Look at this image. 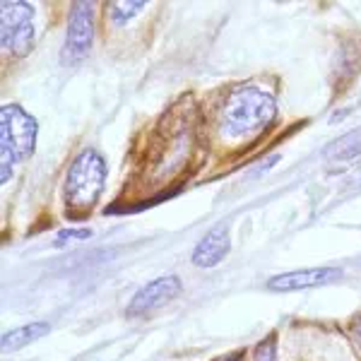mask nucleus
Wrapping results in <instances>:
<instances>
[{"label": "nucleus", "mask_w": 361, "mask_h": 361, "mask_svg": "<svg viewBox=\"0 0 361 361\" xmlns=\"http://www.w3.org/2000/svg\"><path fill=\"white\" fill-rule=\"evenodd\" d=\"M277 102L255 87H243L226 99L222 109V133L226 137H255L275 123Z\"/></svg>", "instance_id": "f257e3e1"}, {"label": "nucleus", "mask_w": 361, "mask_h": 361, "mask_svg": "<svg viewBox=\"0 0 361 361\" xmlns=\"http://www.w3.org/2000/svg\"><path fill=\"white\" fill-rule=\"evenodd\" d=\"M106 180V161L97 149H85L75 157L66 176V205L73 217H82L97 205Z\"/></svg>", "instance_id": "f03ea898"}, {"label": "nucleus", "mask_w": 361, "mask_h": 361, "mask_svg": "<svg viewBox=\"0 0 361 361\" xmlns=\"http://www.w3.org/2000/svg\"><path fill=\"white\" fill-rule=\"evenodd\" d=\"M37 121L17 104L0 109V180L8 183L15 164L34 152Z\"/></svg>", "instance_id": "7ed1b4c3"}, {"label": "nucleus", "mask_w": 361, "mask_h": 361, "mask_svg": "<svg viewBox=\"0 0 361 361\" xmlns=\"http://www.w3.org/2000/svg\"><path fill=\"white\" fill-rule=\"evenodd\" d=\"M34 8L27 3L8 0L0 5V42L15 56H27L34 42Z\"/></svg>", "instance_id": "20e7f679"}, {"label": "nucleus", "mask_w": 361, "mask_h": 361, "mask_svg": "<svg viewBox=\"0 0 361 361\" xmlns=\"http://www.w3.org/2000/svg\"><path fill=\"white\" fill-rule=\"evenodd\" d=\"M92 39H94V5L75 3L73 10H70L66 46H63V51H61V61L66 63V66L68 63L70 66L80 63L90 54Z\"/></svg>", "instance_id": "39448f33"}, {"label": "nucleus", "mask_w": 361, "mask_h": 361, "mask_svg": "<svg viewBox=\"0 0 361 361\" xmlns=\"http://www.w3.org/2000/svg\"><path fill=\"white\" fill-rule=\"evenodd\" d=\"M180 292V279L176 275H164L154 282L145 284L140 292L133 296L130 306H128V316H145V313L154 311V308L166 306L173 301Z\"/></svg>", "instance_id": "423d86ee"}, {"label": "nucleus", "mask_w": 361, "mask_h": 361, "mask_svg": "<svg viewBox=\"0 0 361 361\" xmlns=\"http://www.w3.org/2000/svg\"><path fill=\"white\" fill-rule=\"evenodd\" d=\"M342 272L335 267H311V270H296V272H284L267 282L270 292H304V289H316L325 287V284L340 279Z\"/></svg>", "instance_id": "0eeeda50"}, {"label": "nucleus", "mask_w": 361, "mask_h": 361, "mask_svg": "<svg viewBox=\"0 0 361 361\" xmlns=\"http://www.w3.org/2000/svg\"><path fill=\"white\" fill-rule=\"evenodd\" d=\"M229 253V234H226V226H214L209 234H205L197 241L193 250V263L197 267H212L222 263L224 255Z\"/></svg>", "instance_id": "6e6552de"}, {"label": "nucleus", "mask_w": 361, "mask_h": 361, "mask_svg": "<svg viewBox=\"0 0 361 361\" xmlns=\"http://www.w3.org/2000/svg\"><path fill=\"white\" fill-rule=\"evenodd\" d=\"M49 325L46 323H29V325H22V328H15V330H8L3 337H0V347L3 352H17V349L32 345L34 340L44 337L49 333Z\"/></svg>", "instance_id": "1a4fd4ad"}, {"label": "nucleus", "mask_w": 361, "mask_h": 361, "mask_svg": "<svg viewBox=\"0 0 361 361\" xmlns=\"http://www.w3.org/2000/svg\"><path fill=\"white\" fill-rule=\"evenodd\" d=\"M361 154V133H349V135L335 140L333 145L325 147V157L335 161H347Z\"/></svg>", "instance_id": "9d476101"}, {"label": "nucleus", "mask_w": 361, "mask_h": 361, "mask_svg": "<svg viewBox=\"0 0 361 361\" xmlns=\"http://www.w3.org/2000/svg\"><path fill=\"white\" fill-rule=\"evenodd\" d=\"M145 8L142 0H130V3H114L109 5V17H111L114 25H126L133 15H137Z\"/></svg>", "instance_id": "9b49d317"}, {"label": "nucleus", "mask_w": 361, "mask_h": 361, "mask_svg": "<svg viewBox=\"0 0 361 361\" xmlns=\"http://www.w3.org/2000/svg\"><path fill=\"white\" fill-rule=\"evenodd\" d=\"M255 361H277V357H275V337H267L265 342H260L258 352H255Z\"/></svg>", "instance_id": "f8f14e48"}, {"label": "nucleus", "mask_w": 361, "mask_h": 361, "mask_svg": "<svg viewBox=\"0 0 361 361\" xmlns=\"http://www.w3.org/2000/svg\"><path fill=\"white\" fill-rule=\"evenodd\" d=\"M92 236V231L90 229H66V231H61L58 234V243H63V241H73V238H90Z\"/></svg>", "instance_id": "ddd939ff"}, {"label": "nucleus", "mask_w": 361, "mask_h": 361, "mask_svg": "<svg viewBox=\"0 0 361 361\" xmlns=\"http://www.w3.org/2000/svg\"><path fill=\"white\" fill-rule=\"evenodd\" d=\"M347 188H361V169H359V171H354V173H352V178H349Z\"/></svg>", "instance_id": "4468645a"}, {"label": "nucleus", "mask_w": 361, "mask_h": 361, "mask_svg": "<svg viewBox=\"0 0 361 361\" xmlns=\"http://www.w3.org/2000/svg\"><path fill=\"white\" fill-rule=\"evenodd\" d=\"M357 340H359V345H361V323L357 325Z\"/></svg>", "instance_id": "2eb2a0df"}]
</instances>
